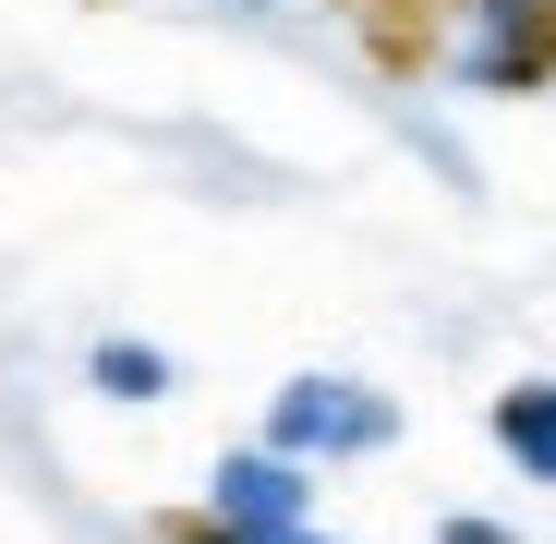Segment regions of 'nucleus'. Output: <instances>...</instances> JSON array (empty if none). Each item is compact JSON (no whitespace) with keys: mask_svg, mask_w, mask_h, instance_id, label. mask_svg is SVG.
Masks as SVG:
<instances>
[{"mask_svg":"<svg viewBox=\"0 0 556 544\" xmlns=\"http://www.w3.org/2000/svg\"><path fill=\"white\" fill-rule=\"evenodd\" d=\"M484 0H339V25L363 37V61H376L388 85H424V73H447V49H459V25H472Z\"/></svg>","mask_w":556,"mask_h":544,"instance_id":"1","label":"nucleus"},{"mask_svg":"<svg viewBox=\"0 0 556 544\" xmlns=\"http://www.w3.org/2000/svg\"><path fill=\"white\" fill-rule=\"evenodd\" d=\"M266 435L291 447H388L400 435V412L376 400V388H339V376H303V388H278V412H266Z\"/></svg>","mask_w":556,"mask_h":544,"instance_id":"2","label":"nucleus"},{"mask_svg":"<svg viewBox=\"0 0 556 544\" xmlns=\"http://www.w3.org/2000/svg\"><path fill=\"white\" fill-rule=\"evenodd\" d=\"M218 508H230L242 532H291V520H303V484H291V447H278V460H230V472H218Z\"/></svg>","mask_w":556,"mask_h":544,"instance_id":"3","label":"nucleus"},{"mask_svg":"<svg viewBox=\"0 0 556 544\" xmlns=\"http://www.w3.org/2000/svg\"><path fill=\"white\" fill-rule=\"evenodd\" d=\"M496 447H508L520 472L556 484V388H508V400H496Z\"/></svg>","mask_w":556,"mask_h":544,"instance_id":"4","label":"nucleus"},{"mask_svg":"<svg viewBox=\"0 0 556 544\" xmlns=\"http://www.w3.org/2000/svg\"><path fill=\"white\" fill-rule=\"evenodd\" d=\"M98 388H110V400H157V388H169V363L134 351V339H98Z\"/></svg>","mask_w":556,"mask_h":544,"instance_id":"5","label":"nucleus"},{"mask_svg":"<svg viewBox=\"0 0 556 544\" xmlns=\"http://www.w3.org/2000/svg\"><path fill=\"white\" fill-rule=\"evenodd\" d=\"M532 85H556V0H532Z\"/></svg>","mask_w":556,"mask_h":544,"instance_id":"6","label":"nucleus"},{"mask_svg":"<svg viewBox=\"0 0 556 544\" xmlns=\"http://www.w3.org/2000/svg\"><path fill=\"white\" fill-rule=\"evenodd\" d=\"M447 544H520V532H496V520H447Z\"/></svg>","mask_w":556,"mask_h":544,"instance_id":"7","label":"nucleus"},{"mask_svg":"<svg viewBox=\"0 0 556 544\" xmlns=\"http://www.w3.org/2000/svg\"><path fill=\"white\" fill-rule=\"evenodd\" d=\"M242 544H315V532H303V520H291V532H242Z\"/></svg>","mask_w":556,"mask_h":544,"instance_id":"8","label":"nucleus"}]
</instances>
